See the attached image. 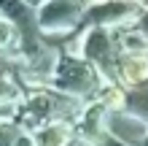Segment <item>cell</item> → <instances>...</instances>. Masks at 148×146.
Masks as SVG:
<instances>
[{"label":"cell","instance_id":"cell-1","mask_svg":"<svg viewBox=\"0 0 148 146\" xmlns=\"http://www.w3.org/2000/svg\"><path fill=\"white\" fill-rule=\"evenodd\" d=\"M119 79L127 87H140L148 81V57L140 51H132L119 62Z\"/></svg>","mask_w":148,"mask_h":146},{"label":"cell","instance_id":"cell-3","mask_svg":"<svg viewBox=\"0 0 148 146\" xmlns=\"http://www.w3.org/2000/svg\"><path fill=\"white\" fill-rule=\"evenodd\" d=\"M11 33H14V30H11V24L0 19V49L8 46V41H11Z\"/></svg>","mask_w":148,"mask_h":146},{"label":"cell","instance_id":"cell-2","mask_svg":"<svg viewBox=\"0 0 148 146\" xmlns=\"http://www.w3.org/2000/svg\"><path fill=\"white\" fill-rule=\"evenodd\" d=\"M38 146H65L67 143V127H46V130H40L35 135Z\"/></svg>","mask_w":148,"mask_h":146}]
</instances>
